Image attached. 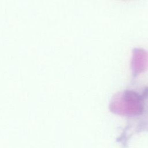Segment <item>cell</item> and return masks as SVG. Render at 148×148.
I'll use <instances>...</instances> for the list:
<instances>
[{
  "label": "cell",
  "mask_w": 148,
  "mask_h": 148,
  "mask_svg": "<svg viewBox=\"0 0 148 148\" xmlns=\"http://www.w3.org/2000/svg\"><path fill=\"white\" fill-rule=\"evenodd\" d=\"M131 66L134 77L145 72L148 68V52L142 48H135L132 51Z\"/></svg>",
  "instance_id": "7a4b0ae2"
},
{
  "label": "cell",
  "mask_w": 148,
  "mask_h": 148,
  "mask_svg": "<svg viewBox=\"0 0 148 148\" xmlns=\"http://www.w3.org/2000/svg\"><path fill=\"white\" fill-rule=\"evenodd\" d=\"M144 96L132 90H126L118 95L113 102V106L123 113L139 114L143 109Z\"/></svg>",
  "instance_id": "6da1fadb"
}]
</instances>
